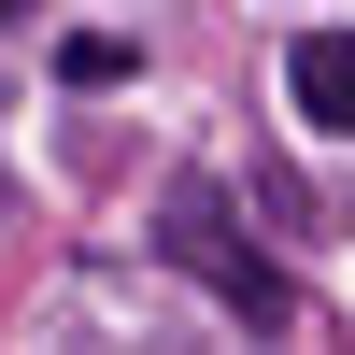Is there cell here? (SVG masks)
Wrapping results in <instances>:
<instances>
[{"mask_svg":"<svg viewBox=\"0 0 355 355\" xmlns=\"http://www.w3.org/2000/svg\"><path fill=\"white\" fill-rule=\"evenodd\" d=\"M299 114L355 142V28H313V43H299Z\"/></svg>","mask_w":355,"mask_h":355,"instance_id":"6da1fadb","label":"cell"},{"mask_svg":"<svg viewBox=\"0 0 355 355\" xmlns=\"http://www.w3.org/2000/svg\"><path fill=\"white\" fill-rule=\"evenodd\" d=\"M171 242H185V256H199V270H214V284H227V313H256V327H270V313H284V284H270V270H242V256H227V242H214V214H199V199H185V227H171Z\"/></svg>","mask_w":355,"mask_h":355,"instance_id":"7a4b0ae2","label":"cell"},{"mask_svg":"<svg viewBox=\"0 0 355 355\" xmlns=\"http://www.w3.org/2000/svg\"><path fill=\"white\" fill-rule=\"evenodd\" d=\"M57 71H71V85H128V43H114V28H85V43L57 57Z\"/></svg>","mask_w":355,"mask_h":355,"instance_id":"3957f363","label":"cell"},{"mask_svg":"<svg viewBox=\"0 0 355 355\" xmlns=\"http://www.w3.org/2000/svg\"><path fill=\"white\" fill-rule=\"evenodd\" d=\"M0 15H28V0H0Z\"/></svg>","mask_w":355,"mask_h":355,"instance_id":"277c9868","label":"cell"}]
</instances>
